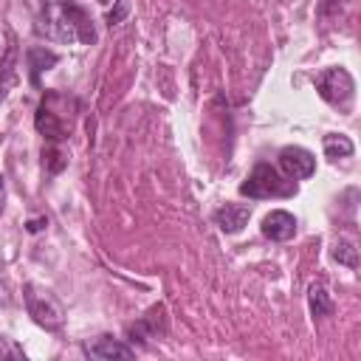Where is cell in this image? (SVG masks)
<instances>
[{"instance_id": "obj_2", "label": "cell", "mask_w": 361, "mask_h": 361, "mask_svg": "<svg viewBox=\"0 0 361 361\" xmlns=\"http://www.w3.org/2000/svg\"><path fill=\"white\" fill-rule=\"evenodd\" d=\"M240 195L254 197V200H265V197H290L296 195V183L288 178H282L271 164H257L251 169V175L240 183Z\"/></svg>"}, {"instance_id": "obj_17", "label": "cell", "mask_w": 361, "mask_h": 361, "mask_svg": "<svg viewBox=\"0 0 361 361\" xmlns=\"http://www.w3.org/2000/svg\"><path fill=\"white\" fill-rule=\"evenodd\" d=\"M45 226H48V220H45V217H34V220H28V223H25V231L37 234V231H42Z\"/></svg>"}, {"instance_id": "obj_12", "label": "cell", "mask_w": 361, "mask_h": 361, "mask_svg": "<svg viewBox=\"0 0 361 361\" xmlns=\"http://www.w3.org/2000/svg\"><path fill=\"white\" fill-rule=\"evenodd\" d=\"M322 147H324V155L330 158V161H338V158H350L353 155V141L347 138V135H341V133H327L324 138H322Z\"/></svg>"}, {"instance_id": "obj_8", "label": "cell", "mask_w": 361, "mask_h": 361, "mask_svg": "<svg viewBox=\"0 0 361 361\" xmlns=\"http://www.w3.org/2000/svg\"><path fill=\"white\" fill-rule=\"evenodd\" d=\"M248 217H251V209H248L245 203H226V206H220V209L214 212V223H217L220 231H226V234H237V231L248 223Z\"/></svg>"}, {"instance_id": "obj_6", "label": "cell", "mask_w": 361, "mask_h": 361, "mask_svg": "<svg viewBox=\"0 0 361 361\" xmlns=\"http://www.w3.org/2000/svg\"><path fill=\"white\" fill-rule=\"evenodd\" d=\"M34 127H37V133H39L42 138H48V141H62V138H68V133H71V121L59 118V113H54L45 102L39 104V110H37V116H34Z\"/></svg>"}, {"instance_id": "obj_13", "label": "cell", "mask_w": 361, "mask_h": 361, "mask_svg": "<svg viewBox=\"0 0 361 361\" xmlns=\"http://www.w3.org/2000/svg\"><path fill=\"white\" fill-rule=\"evenodd\" d=\"M307 305H310V313H313L316 319L333 313V299H330V293L324 290V285H319V282L310 285V290H307Z\"/></svg>"}, {"instance_id": "obj_5", "label": "cell", "mask_w": 361, "mask_h": 361, "mask_svg": "<svg viewBox=\"0 0 361 361\" xmlns=\"http://www.w3.org/2000/svg\"><path fill=\"white\" fill-rule=\"evenodd\" d=\"M279 169L290 178V180H305L316 172V158L305 149V147H282L279 149Z\"/></svg>"}, {"instance_id": "obj_11", "label": "cell", "mask_w": 361, "mask_h": 361, "mask_svg": "<svg viewBox=\"0 0 361 361\" xmlns=\"http://www.w3.org/2000/svg\"><path fill=\"white\" fill-rule=\"evenodd\" d=\"M25 59H28V68H31V85H34V87H39V73H42V71H51V68L59 62V56H56L54 51L39 48V45L28 48Z\"/></svg>"}, {"instance_id": "obj_14", "label": "cell", "mask_w": 361, "mask_h": 361, "mask_svg": "<svg viewBox=\"0 0 361 361\" xmlns=\"http://www.w3.org/2000/svg\"><path fill=\"white\" fill-rule=\"evenodd\" d=\"M333 259L341 262V265H347V268H355L358 265V251H355V245L350 240H338L333 245Z\"/></svg>"}, {"instance_id": "obj_1", "label": "cell", "mask_w": 361, "mask_h": 361, "mask_svg": "<svg viewBox=\"0 0 361 361\" xmlns=\"http://www.w3.org/2000/svg\"><path fill=\"white\" fill-rule=\"evenodd\" d=\"M45 20H48V34L65 42H96V31L87 20V14L73 6V3H62V6H45Z\"/></svg>"}, {"instance_id": "obj_7", "label": "cell", "mask_w": 361, "mask_h": 361, "mask_svg": "<svg viewBox=\"0 0 361 361\" xmlns=\"http://www.w3.org/2000/svg\"><path fill=\"white\" fill-rule=\"evenodd\" d=\"M262 234L274 243H285L296 234V217L285 209H274L262 217Z\"/></svg>"}, {"instance_id": "obj_9", "label": "cell", "mask_w": 361, "mask_h": 361, "mask_svg": "<svg viewBox=\"0 0 361 361\" xmlns=\"http://www.w3.org/2000/svg\"><path fill=\"white\" fill-rule=\"evenodd\" d=\"M20 82V73H17V42H14V34H8V45H6V54H3V62H0V102L8 96V90Z\"/></svg>"}, {"instance_id": "obj_3", "label": "cell", "mask_w": 361, "mask_h": 361, "mask_svg": "<svg viewBox=\"0 0 361 361\" xmlns=\"http://www.w3.org/2000/svg\"><path fill=\"white\" fill-rule=\"evenodd\" d=\"M25 307H28V316L45 327V330H62L65 324V307L59 305V299L51 293V290H42L37 285H25Z\"/></svg>"}, {"instance_id": "obj_10", "label": "cell", "mask_w": 361, "mask_h": 361, "mask_svg": "<svg viewBox=\"0 0 361 361\" xmlns=\"http://www.w3.org/2000/svg\"><path fill=\"white\" fill-rule=\"evenodd\" d=\"M85 353L93 355V358H133L135 355L133 347H127V344H121L116 338H107V336L99 338V341H93V344H87Z\"/></svg>"}, {"instance_id": "obj_19", "label": "cell", "mask_w": 361, "mask_h": 361, "mask_svg": "<svg viewBox=\"0 0 361 361\" xmlns=\"http://www.w3.org/2000/svg\"><path fill=\"white\" fill-rule=\"evenodd\" d=\"M99 3H107V0H99Z\"/></svg>"}, {"instance_id": "obj_15", "label": "cell", "mask_w": 361, "mask_h": 361, "mask_svg": "<svg viewBox=\"0 0 361 361\" xmlns=\"http://www.w3.org/2000/svg\"><path fill=\"white\" fill-rule=\"evenodd\" d=\"M130 14V0H116V6L107 11V25L113 28V25H118V23H124V17Z\"/></svg>"}, {"instance_id": "obj_4", "label": "cell", "mask_w": 361, "mask_h": 361, "mask_svg": "<svg viewBox=\"0 0 361 361\" xmlns=\"http://www.w3.org/2000/svg\"><path fill=\"white\" fill-rule=\"evenodd\" d=\"M316 90L327 104L347 107L353 93H355V82L344 68H327L316 76Z\"/></svg>"}, {"instance_id": "obj_18", "label": "cell", "mask_w": 361, "mask_h": 361, "mask_svg": "<svg viewBox=\"0 0 361 361\" xmlns=\"http://www.w3.org/2000/svg\"><path fill=\"white\" fill-rule=\"evenodd\" d=\"M0 189H3V175H0Z\"/></svg>"}, {"instance_id": "obj_16", "label": "cell", "mask_w": 361, "mask_h": 361, "mask_svg": "<svg viewBox=\"0 0 361 361\" xmlns=\"http://www.w3.org/2000/svg\"><path fill=\"white\" fill-rule=\"evenodd\" d=\"M3 355H11V358H25V355H23L17 347H11V344H8V341L0 336V358H3Z\"/></svg>"}]
</instances>
